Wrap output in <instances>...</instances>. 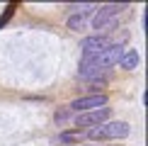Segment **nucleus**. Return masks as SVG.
<instances>
[{
    "label": "nucleus",
    "instance_id": "0eeeda50",
    "mask_svg": "<svg viewBox=\"0 0 148 146\" xmlns=\"http://www.w3.org/2000/svg\"><path fill=\"white\" fill-rule=\"evenodd\" d=\"M138 61H141V56H138L136 49H126L124 56L119 59V66H121V68H126V71H134V68H138Z\"/></svg>",
    "mask_w": 148,
    "mask_h": 146
},
{
    "label": "nucleus",
    "instance_id": "f257e3e1",
    "mask_svg": "<svg viewBox=\"0 0 148 146\" xmlns=\"http://www.w3.org/2000/svg\"><path fill=\"white\" fill-rule=\"evenodd\" d=\"M131 134V127H129V122H104L100 127H92V129L85 132V136L90 139V141H109V139H124Z\"/></svg>",
    "mask_w": 148,
    "mask_h": 146
},
{
    "label": "nucleus",
    "instance_id": "39448f33",
    "mask_svg": "<svg viewBox=\"0 0 148 146\" xmlns=\"http://www.w3.org/2000/svg\"><path fill=\"white\" fill-rule=\"evenodd\" d=\"M107 105V95L102 93H92V95H85V97H78V100H73L68 110H78V112H90V110H100Z\"/></svg>",
    "mask_w": 148,
    "mask_h": 146
},
{
    "label": "nucleus",
    "instance_id": "6e6552de",
    "mask_svg": "<svg viewBox=\"0 0 148 146\" xmlns=\"http://www.w3.org/2000/svg\"><path fill=\"white\" fill-rule=\"evenodd\" d=\"M85 27H88V15H80V12H75V15H71V17H68V29L83 32Z\"/></svg>",
    "mask_w": 148,
    "mask_h": 146
},
{
    "label": "nucleus",
    "instance_id": "1a4fd4ad",
    "mask_svg": "<svg viewBox=\"0 0 148 146\" xmlns=\"http://www.w3.org/2000/svg\"><path fill=\"white\" fill-rule=\"evenodd\" d=\"M80 136H83V134H80V132H63V134H61V141H66V144H71V141H78V139Z\"/></svg>",
    "mask_w": 148,
    "mask_h": 146
},
{
    "label": "nucleus",
    "instance_id": "20e7f679",
    "mask_svg": "<svg viewBox=\"0 0 148 146\" xmlns=\"http://www.w3.org/2000/svg\"><path fill=\"white\" fill-rule=\"evenodd\" d=\"M124 51H126L124 44H109L107 49H102L100 54H92V56H95V63L100 68H109V66L119 63V59L124 56Z\"/></svg>",
    "mask_w": 148,
    "mask_h": 146
},
{
    "label": "nucleus",
    "instance_id": "9d476101",
    "mask_svg": "<svg viewBox=\"0 0 148 146\" xmlns=\"http://www.w3.org/2000/svg\"><path fill=\"white\" fill-rule=\"evenodd\" d=\"M12 12H15V5H8V8H5V12L0 15V29H3L5 24H8V20L12 17Z\"/></svg>",
    "mask_w": 148,
    "mask_h": 146
},
{
    "label": "nucleus",
    "instance_id": "f03ea898",
    "mask_svg": "<svg viewBox=\"0 0 148 146\" xmlns=\"http://www.w3.org/2000/svg\"><path fill=\"white\" fill-rule=\"evenodd\" d=\"M126 3H109V5H100L95 10V17H92V29H102L107 22H112V17H116L121 10H126Z\"/></svg>",
    "mask_w": 148,
    "mask_h": 146
},
{
    "label": "nucleus",
    "instance_id": "7ed1b4c3",
    "mask_svg": "<svg viewBox=\"0 0 148 146\" xmlns=\"http://www.w3.org/2000/svg\"><path fill=\"white\" fill-rule=\"evenodd\" d=\"M109 119H112V107H100V110H90V112H80L75 117V124L78 127H100Z\"/></svg>",
    "mask_w": 148,
    "mask_h": 146
},
{
    "label": "nucleus",
    "instance_id": "423d86ee",
    "mask_svg": "<svg viewBox=\"0 0 148 146\" xmlns=\"http://www.w3.org/2000/svg\"><path fill=\"white\" fill-rule=\"evenodd\" d=\"M109 46V36L107 34H90L83 39V44H80V49H83V54H100L102 49Z\"/></svg>",
    "mask_w": 148,
    "mask_h": 146
}]
</instances>
